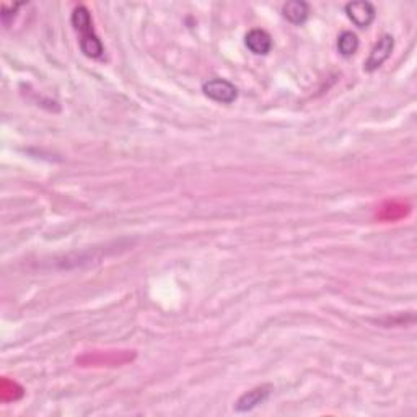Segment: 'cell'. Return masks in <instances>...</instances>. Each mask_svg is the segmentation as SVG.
<instances>
[{
  "label": "cell",
  "instance_id": "277c9868",
  "mask_svg": "<svg viewBox=\"0 0 417 417\" xmlns=\"http://www.w3.org/2000/svg\"><path fill=\"white\" fill-rule=\"evenodd\" d=\"M349 20L358 28H367L375 20V7L370 2H349L346 6Z\"/></svg>",
  "mask_w": 417,
  "mask_h": 417
},
{
  "label": "cell",
  "instance_id": "7a4b0ae2",
  "mask_svg": "<svg viewBox=\"0 0 417 417\" xmlns=\"http://www.w3.org/2000/svg\"><path fill=\"white\" fill-rule=\"evenodd\" d=\"M203 92L210 100L223 103V105H230V103L235 101L236 96H238V90H236L235 85L223 79L207 80V82L203 85Z\"/></svg>",
  "mask_w": 417,
  "mask_h": 417
},
{
  "label": "cell",
  "instance_id": "52a82bcc",
  "mask_svg": "<svg viewBox=\"0 0 417 417\" xmlns=\"http://www.w3.org/2000/svg\"><path fill=\"white\" fill-rule=\"evenodd\" d=\"M308 13H310V8H308V3L303 2V0H292V2L284 3V7H282V15L294 25L305 23Z\"/></svg>",
  "mask_w": 417,
  "mask_h": 417
},
{
  "label": "cell",
  "instance_id": "5b68a950",
  "mask_svg": "<svg viewBox=\"0 0 417 417\" xmlns=\"http://www.w3.org/2000/svg\"><path fill=\"white\" fill-rule=\"evenodd\" d=\"M245 44L246 48H248L253 54H256V56H266L272 48V38L267 31L256 28V30H251L250 33L246 34Z\"/></svg>",
  "mask_w": 417,
  "mask_h": 417
},
{
  "label": "cell",
  "instance_id": "6da1fadb",
  "mask_svg": "<svg viewBox=\"0 0 417 417\" xmlns=\"http://www.w3.org/2000/svg\"><path fill=\"white\" fill-rule=\"evenodd\" d=\"M72 25H74V30L77 31L80 36V49L87 57H92V59H98V57L103 56L105 49H103V44L100 41V38L95 34L93 31V23H92V17H90V12L87 7L80 6L72 12Z\"/></svg>",
  "mask_w": 417,
  "mask_h": 417
},
{
  "label": "cell",
  "instance_id": "3957f363",
  "mask_svg": "<svg viewBox=\"0 0 417 417\" xmlns=\"http://www.w3.org/2000/svg\"><path fill=\"white\" fill-rule=\"evenodd\" d=\"M394 41H393V36L389 34H383L382 38L378 39V43L375 44L374 49H372L369 59L365 61L364 69L367 72H374L378 69V67L383 65V62L388 59L389 56H391Z\"/></svg>",
  "mask_w": 417,
  "mask_h": 417
},
{
  "label": "cell",
  "instance_id": "ba28073f",
  "mask_svg": "<svg viewBox=\"0 0 417 417\" xmlns=\"http://www.w3.org/2000/svg\"><path fill=\"white\" fill-rule=\"evenodd\" d=\"M338 49L344 57H351L358 49V38L352 31H344L338 39Z\"/></svg>",
  "mask_w": 417,
  "mask_h": 417
},
{
  "label": "cell",
  "instance_id": "8992f818",
  "mask_svg": "<svg viewBox=\"0 0 417 417\" xmlns=\"http://www.w3.org/2000/svg\"><path fill=\"white\" fill-rule=\"evenodd\" d=\"M269 393H271V387H258L251 391L245 393L243 396L236 401V411L238 412H245V411H251L253 407H256L258 405H261L267 400Z\"/></svg>",
  "mask_w": 417,
  "mask_h": 417
}]
</instances>
